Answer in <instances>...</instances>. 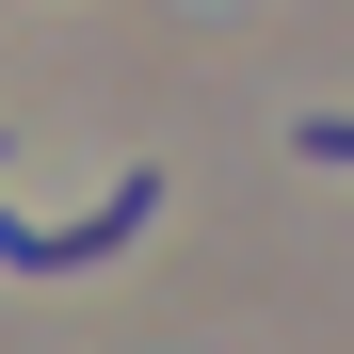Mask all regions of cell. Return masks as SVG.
Segmentation results:
<instances>
[{"label": "cell", "instance_id": "7a4b0ae2", "mask_svg": "<svg viewBox=\"0 0 354 354\" xmlns=\"http://www.w3.org/2000/svg\"><path fill=\"white\" fill-rule=\"evenodd\" d=\"M290 145H306V161H338V177H354V113H290Z\"/></svg>", "mask_w": 354, "mask_h": 354}, {"label": "cell", "instance_id": "6da1fadb", "mask_svg": "<svg viewBox=\"0 0 354 354\" xmlns=\"http://www.w3.org/2000/svg\"><path fill=\"white\" fill-rule=\"evenodd\" d=\"M145 225H161V161H129V177H113L81 225H32V209H0V274H97V258H129Z\"/></svg>", "mask_w": 354, "mask_h": 354}]
</instances>
